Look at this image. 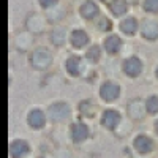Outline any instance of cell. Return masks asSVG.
Here are the masks:
<instances>
[{"mask_svg":"<svg viewBox=\"0 0 158 158\" xmlns=\"http://www.w3.org/2000/svg\"><path fill=\"white\" fill-rule=\"evenodd\" d=\"M142 36L147 40H155L158 38V22H155L153 19H146L142 21Z\"/></svg>","mask_w":158,"mask_h":158,"instance_id":"8992f818","label":"cell"},{"mask_svg":"<svg viewBox=\"0 0 158 158\" xmlns=\"http://www.w3.org/2000/svg\"><path fill=\"white\" fill-rule=\"evenodd\" d=\"M65 67H67L68 73H71L73 76H77L79 73H81V60H79L77 57H70L67 60V63H65Z\"/></svg>","mask_w":158,"mask_h":158,"instance_id":"9a60e30c","label":"cell"},{"mask_svg":"<svg viewBox=\"0 0 158 158\" xmlns=\"http://www.w3.org/2000/svg\"><path fill=\"white\" fill-rule=\"evenodd\" d=\"M89 136V128L84 123H74L71 128V138L74 142H82Z\"/></svg>","mask_w":158,"mask_h":158,"instance_id":"9c48e42d","label":"cell"},{"mask_svg":"<svg viewBox=\"0 0 158 158\" xmlns=\"http://www.w3.org/2000/svg\"><path fill=\"white\" fill-rule=\"evenodd\" d=\"M51 38H52V41H54L56 44H62V43H63V30H56V32H52Z\"/></svg>","mask_w":158,"mask_h":158,"instance_id":"44dd1931","label":"cell"},{"mask_svg":"<svg viewBox=\"0 0 158 158\" xmlns=\"http://www.w3.org/2000/svg\"><path fill=\"white\" fill-rule=\"evenodd\" d=\"M44 122H46V118H44V114L41 111L35 109L29 114V125L32 128H41L44 125Z\"/></svg>","mask_w":158,"mask_h":158,"instance_id":"7c38bea8","label":"cell"},{"mask_svg":"<svg viewBox=\"0 0 158 158\" xmlns=\"http://www.w3.org/2000/svg\"><path fill=\"white\" fill-rule=\"evenodd\" d=\"M70 40H71V44L74 48H84L87 44V41H89V36H87V33L84 30H74L71 33Z\"/></svg>","mask_w":158,"mask_h":158,"instance_id":"8fae6325","label":"cell"},{"mask_svg":"<svg viewBox=\"0 0 158 158\" xmlns=\"http://www.w3.org/2000/svg\"><path fill=\"white\" fill-rule=\"evenodd\" d=\"M146 108H147V111L152 112V114L158 112V97H150V98L147 100V103H146Z\"/></svg>","mask_w":158,"mask_h":158,"instance_id":"ac0fdd59","label":"cell"},{"mask_svg":"<svg viewBox=\"0 0 158 158\" xmlns=\"http://www.w3.org/2000/svg\"><path fill=\"white\" fill-rule=\"evenodd\" d=\"M118 94H120V89H118V85H115L114 82H104L101 85V92H100V95L103 100H106V101H112L118 97Z\"/></svg>","mask_w":158,"mask_h":158,"instance_id":"5b68a950","label":"cell"},{"mask_svg":"<svg viewBox=\"0 0 158 158\" xmlns=\"http://www.w3.org/2000/svg\"><path fill=\"white\" fill-rule=\"evenodd\" d=\"M109 8H111V11H112V15L122 16V15H125L127 10H128V3L125 2V0H112L111 5H109Z\"/></svg>","mask_w":158,"mask_h":158,"instance_id":"5bb4252c","label":"cell"},{"mask_svg":"<svg viewBox=\"0 0 158 158\" xmlns=\"http://www.w3.org/2000/svg\"><path fill=\"white\" fill-rule=\"evenodd\" d=\"M30 152V147H29V144L25 142V141H13L10 144V155L13 158H22L24 155H27Z\"/></svg>","mask_w":158,"mask_h":158,"instance_id":"3957f363","label":"cell"},{"mask_svg":"<svg viewBox=\"0 0 158 158\" xmlns=\"http://www.w3.org/2000/svg\"><path fill=\"white\" fill-rule=\"evenodd\" d=\"M141 70H142V63L138 57H130L123 62V71L131 77H136L141 73Z\"/></svg>","mask_w":158,"mask_h":158,"instance_id":"277c9868","label":"cell"},{"mask_svg":"<svg viewBox=\"0 0 158 158\" xmlns=\"http://www.w3.org/2000/svg\"><path fill=\"white\" fill-rule=\"evenodd\" d=\"M103 2H104V0H103Z\"/></svg>","mask_w":158,"mask_h":158,"instance_id":"484cf974","label":"cell"},{"mask_svg":"<svg viewBox=\"0 0 158 158\" xmlns=\"http://www.w3.org/2000/svg\"><path fill=\"white\" fill-rule=\"evenodd\" d=\"M118 48H120V38L117 35H111L104 40V49H106L109 54H115L118 51Z\"/></svg>","mask_w":158,"mask_h":158,"instance_id":"4fadbf2b","label":"cell"},{"mask_svg":"<svg viewBox=\"0 0 158 158\" xmlns=\"http://www.w3.org/2000/svg\"><path fill=\"white\" fill-rule=\"evenodd\" d=\"M87 59L92 60V62H97L100 59V48L98 46H92L89 51H87Z\"/></svg>","mask_w":158,"mask_h":158,"instance_id":"ffe728a7","label":"cell"},{"mask_svg":"<svg viewBox=\"0 0 158 158\" xmlns=\"http://www.w3.org/2000/svg\"><path fill=\"white\" fill-rule=\"evenodd\" d=\"M144 10L149 13H158V0H144Z\"/></svg>","mask_w":158,"mask_h":158,"instance_id":"d6986e66","label":"cell"},{"mask_svg":"<svg viewBox=\"0 0 158 158\" xmlns=\"http://www.w3.org/2000/svg\"><path fill=\"white\" fill-rule=\"evenodd\" d=\"M68 114H70V108L65 103H56L49 108V117L52 122H62L68 117Z\"/></svg>","mask_w":158,"mask_h":158,"instance_id":"7a4b0ae2","label":"cell"},{"mask_svg":"<svg viewBox=\"0 0 158 158\" xmlns=\"http://www.w3.org/2000/svg\"><path fill=\"white\" fill-rule=\"evenodd\" d=\"M120 29H122V32L127 33V35H133V33L136 32V29H138V22H136L135 18H127V19L120 24Z\"/></svg>","mask_w":158,"mask_h":158,"instance_id":"2e32d148","label":"cell"},{"mask_svg":"<svg viewBox=\"0 0 158 158\" xmlns=\"http://www.w3.org/2000/svg\"><path fill=\"white\" fill-rule=\"evenodd\" d=\"M120 122V115H118V112H115V111H112V109H109V111H104V114H103V118H101V123L106 127V128H109V130H114L115 127H117V123Z\"/></svg>","mask_w":158,"mask_h":158,"instance_id":"ba28073f","label":"cell"},{"mask_svg":"<svg viewBox=\"0 0 158 158\" xmlns=\"http://www.w3.org/2000/svg\"><path fill=\"white\" fill-rule=\"evenodd\" d=\"M135 149H136L139 153H149V152L153 149V142H152V139H150L149 136L141 135V136H138V138L135 139Z\"/></svg>","mask_w":158,"mask_h":158,"instance_id":"52a82bcc","label":"cell"},{"mask_svg":"<svg viewBox=\"0 0 158 158\" xmlns=\"http://www.w3.org/2000/svg\"><path fill=\"white\" fill-rule=\"evenodd\" d=\"M59 3V0H40V5L43 8H51V6H56Z\"/></svg>","mask_w":158,"mask_h":158,"instance_id":"7402d4cb","label":"cell"},{"mask_svg":"<svg viewBox=\"0 0 158 158\" xmlns=\"http://www.w3.org/2000/svg\"><path fill=\"white\" fill-rule=\"evenodd\" d=\"M156 76H158V70H156Z\"/></svg>","mask_w":158,"mask_h":158,"instance_id":"d4e9b609","label":"cell"},{"mask_svg":"<svg viewBox=\"0 0 158 158\" xmlns=\"http://www.w3.org/2000/svg\"><path fill=\"white\" fill-rule=\"evenodd\" d=\"M128 114L133 117V118H141V117H142V104H141L138 100H135V101L128 106Z\"/></svg>","mask_w":158,"mask_h":158,"instance_id":"e0dca14e","label":"cell"},{"mask_svg":"<svg viewBox=\"0 0 158 158\" xmlns=\"http://www.w3.org/2000/svg\"><path fill=\"white\" fill-rule=\"evenodd\" d=\"M98 27H100V30H109L111 22H109L108 19H101V21H100V24H98Z\"/></svg>","mask_w":158,"mask_h":158,"instance_id":"603a6c76","label":"cell"},{"mask_svg":"<svg viewBox=\"0 0 158 158\" xmlns=\"http://www.w3.org/2000/svg\"><path fill=\"white\" fill-rule=\"evenodd\" d=\"M155 128H156V133H158V120H156V123H155Z\"/></svg>","mask_w":158,"mask_h":158,"instance_id":"cb8c5ba5","label":"cell"},{"mask_svg":"<svg viewBox=\"0 0 158 158\" xmlns=\"http://www.w3.org/2000/svg\"><path fill=\"white\" fill-rule=\"evenodd\" d=\"M79 11H81V16L85 18V19H94L97 15H98V6L92 2V0H85V2L81 5V8H79Z\"/></svg>","mask_w":158,"mask_h":158,"instance_id":"30bf717a","label":"cell"},{"mask_svg":"<svg viewBox=\"0 0 158 158\" xmlns=\"http://www.w3.org/2000/svg\"><path fill=\"white\" fill-rule=\"evenodd\" d=\"M51 60H52V57H51V54L46 49H38V51L33 52V56H32V65L35 68H38V70L48 68L51 65Z\"/></svg>","mask_w":158,"mask_h":158,"instance_id":"6da1fadb","label":"cell"}]
</instances>
